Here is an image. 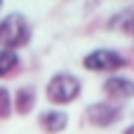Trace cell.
Here are the masks:
<instances>
[{
    "mask_svg": "<svg viewBox=\"0 0 134 134\" xmlns=\"http://www.w3.org/2000/svg\"><path fill=\"white\" fill-rule=\"evenodd\" d=\"M125 115L122 106L120 104H113V101H92L85 106V120L92 125V127H113L115 122H120Z\"/></svg>",
    "mask_w": 134,
    "mask_h": 134,
    "instance_id": "4",
    "label": "cell"
},
{
    "mask_svg": "<svg viewBox=\"0 0 134 134\" xmlns=\"http://www.w3.org/2000/svg\"><path fill=\"white\" fill-rule=\"evenodd\" d=\"M0 9H2V2H0Z\"/></svg>",
    "mask_w": 134,
    "mask_h": 134,
    "instance_id": "12",
    "label": "cell"
},
{
    "mask_svg": "<svg viewBox=\"0 0 134 134\" xmlns=\"http://www.w3.org/2000/svg\"><path fill=\"white\" fill-rule=\"evenodd\" d=\"M122 134H134V125H127V127H125V132Z\"/></svg>",
    "mask_w": 134,
    "mask_h": 134,
    "instance_id": "10",
    "label": "cell"
},
{
    "mask_svg": "<svg viewBox=\"0 0 134 134\" xmlns=\"http://www.w3.org/2000/svg\"><path fill=\"white\" fill-rule=\"evenodd\" d=\"M21 68V54L16 49H0V80L14 75Z\"/></svg>",
    "mask_w": 134,
    "mask_h": 134,
    "instance_id": "8",
    "label": "cell"
},
{
    "mask_svg": "<svg viewBox=\"0 0 134 134\" xmlns=\"http://www.w3.org/2000/svg\"><path fill=\"white\" fill-rule=\"evenodd\" d=\"M130 59L113 49V47H94L82 57V68L90 73H106V75H115L122 68H127Z\"/></svg>",
    "mask_w": 134,
    "mask_h": 134,
    "instance_id": "3",
    "label": "cell"
},
{
    "mask_svg": "<svg viewBox=\"0 0 134 134\" xmlns=\"http://www.w3.org/2000/svg\"><path fill=\"white\" fill-rule=\"evenodd\" d=\"M127 35H134V19H132V24H130V28H127Z\"/></svg>",
    "mask_w": 134,
    "mask_h": 134,
    "instance_id": "11",
    "label": "cell"
},
{
    "mask_svg": "<svg viewBox=\"0 0 134 134\" xmlns=\"http://www.w3.org/2000/svg\"><path fill=\"white\" fill-rule=\"evenodd\" d=\"M33 40V24L24 12H7L0 19V49H21Z\"/></svg>",
    "mask_w": 134,
    "mask_h": 134,
    "instance_id": "2",
    "label": "cell"
},
{
    "mask_svg": "<svg viewBox=\"0 0 134 134\" xmlns=\"http://www.w3.org/2000/svg\"><path fill=\"white\" fill-rule=\"evenodd\" d=\"M82 97V80L71 71H57L45 82V99L52 106H71Z\"/></svg>",
    "mask_w": 134,
    "mask_h": 134,
    "instance_id": "1",
    "label": "cell"
},
{
    "mask_svg": "<svg viewBox=\"0 0 134 134\" xmlns=\"http://www.w3.org/2000/svg\"><path fill=\"white\" fill-rule=\"evenodd\" d=\"M68 113L61 111V108H45L40 115H38V127L45 134H61L68 127Z\"/></svg>",
    "mask_w": 134,
    "mask_h": 134,
    "instance_id": "7",
    "label": "cell"
},
{
    "mask_svg": "<svg viewBox=\"0 0 134 134\" xmlns=\"http://www.w3.org/2000/svg\"><path fill=\"white\" fill-rule=\"evenodd\" d=\"M12 92H9V87H5L2 82H0V120H7V118H12Z\"/></svg>",
    "mask_w": 134,
    "mask_h": 134,
    "instance_id": "9",
    "label": "cell"
},
{
    "mask_svg": "<svg viewBox=\"0 0 134 134\" xmlns=\"http://www.w3.org/2000/svg\"><path fill=\"white\" fill-rule=\"evenodd\" d=\"M38 106V90L35 85H21L12 94V111L16 115H31Z\"/></svg>",
    "mask_w": 134,
    "mask_h": 134,
    "instance_id": "6",
    "label": "cell"
},
{
    "mask_svg": "<svg viewBox=\"0 0 134 134\" xmlns=\"http://www.w3.org/2000/svg\"><path fill=\"white\" fill-rule=\"evenodd\" d=\"M104 94L108 97V101L113 104H125L134 99V78L125 73H115V75H106L104 80Z\"/></svg>",
    "mask_w": 134,
    "mask_h": 134,
    "instance_id": "5",
    "label": "cell"
}]
</instances>
